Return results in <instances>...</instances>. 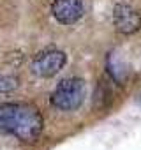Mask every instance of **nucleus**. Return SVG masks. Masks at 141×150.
Here are the masks:
<instances>
[{
  "mask_svg": "<svg viewBox=\"0 0 141 150\" xmlns=\"http://www.w3.org/2000/svg\"><path fill=\"white\" fill-rule=\"evenodd\" d=\"M44 120L37 106L30 103H2L0 104V132L34 143L41 136Z\"/></svg>",
  "mask_w": 141,
  "mask_h": 150,
  "instance_id": "f257e3e1",
  "label": "nucleus"
},
{
  "mask_svg": "<svg viewBox=\"0 0 141 150\" xmlns=\"http://www.w3.org/2000/svg\"><path fill=\"white\" fill-rule=\"evenodd\" d=\"M85 97L87 85L81 78H65L55 87L51 94V104L62 111H74L85 103Z\"/></svg>",
  "mask_w": 141,
  "mask_h": 150,
  "instance_id": "f03ea898",
  "label": "nucleus"
},
{
  "mask_svg": "<svg viewBox=\"0 0 141 150\" xmlns=\"http://www.w3.org/2000/svg\"><path fill=\"white\" fill-rule=\"evenodd\" d=\"M65 62H67V57H65L63 51L49 48V50L39 51L34 57L30 71L39 78H53L55 74H58L63 69Z\"/></svg>",
  "mask_w": 141,
  "mask_h": 150,
  "instance_id": "7ed1b4c3",
  "label": "nucleus"
},
{
  "mask_svg": "<svg viewBox=\"0 0 141 150\" xmlns=\"http://www.w3.org/2000/svg\"><path fill=\"white\" fill-rule=\"evenodd\" d=\"M113 25L123 35L136 34L141 28V14L129 4H116L113 7Z\"/></svg>",
  "mask_w": 141,
  "mask_h": 150,
  "instance_id": "20e7f679",
  "label": "nucleus"
},
{
  "mask_svg": "<svg viewBox=\"0 0 141 150\" xmlns=\"http://www.w3.org/2000/svg\"><path fill=\"white\" fill-rule=\"evenodd\" d=\"M85 13L81 0H53L51 14L62 25H74Z\"/></svg>",
  "mask_w": 141,
  "mask_h": 150,
  "instance_id": "39448f33",
  "label": "nucleus"
},
{
  "mask_svg": "<svg viewBox=\"0 0 141 150\" xmlns=\"http://www.w3.org/2000/svg\"><path fill=\"white\" fill-rule=\"evenodd\" d=\"M106 67H108V72H109V76L113 78V81H116L120 85L125 81V78H127V65L122 62L118 53H109L108 55Z\"/></svg>",
  "mask_w": 141,
  "mask_h": 150,
  "instance_id": "423d86ee",
  "label": "nucleus"
},
{
  "mask_svg": "<svg viewBox=\"0 0 141 150\" xmlns=\"http://www.w3.org/2000/svg\"><path fill=\"white\" fill-rule=\"evenodd\" d=\"M109 103H111V88L106 80H101L94 94V106L95 110H106Z\"/></svg>",
  "mask_w": 141,
  "mask_h": 150,
  "instance_id": "0eeeda50",
  "label": "nucleus"
},
{
  "mask_svg": "<svg viewBox=\"0 0 141 150\" xmlns=\"http://www.w3.org/2000/svg\"><path fill=\"white\" fill-rule=\"evenodd\" d=\"M18 78L14 74H0V94H7L18 88Z\"/></svg>",
  "mask_w": 141,
  "mask_h": 150,
  "instance_id": "6e6552de",
  "label": "nucleus"
}]
</instances>
